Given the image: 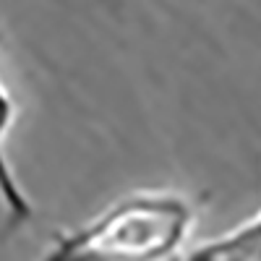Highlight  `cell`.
Instances as JSON below:
<instances>
[{"instance_id": "6da1fadb", "label": "cell", "mask_w": 261, "mask_h": 261, "mask_svg": "<svg viewBox=\"0 0 261 261\" xmlns=\"http://www.w3.org/2000/svg\"><path fill=\"white\" fill-rule=\"evenodd\" d=\"M193 220V204L178 193H134L58 232L42 261H167L180 251Z\"/></svg>"}, {"instance_id": "7a4b0ae2", "label": "cell", "mask_w": 261, "mask_h": 261, "mask_svg": "<svg viewBox=\"0 0 261 261\" xmlns=\"http://www.w3.org/2000/svg\"><path fill=\"white\" fill-rule=\"evenodd\" d=\"M186 261H261V212L235 230L191 248Z\"/></svg>"}, {"instance_id": "3957f363", "label": "cell", "mask_w": 261, "mask_h": 261, "mask_svg": "<svg viewBox=\"0 0 261 261\" xmlns=\"http://www.w3.org/2000/svg\"><path fill=\"white\" fill-rule=\"evenodd\" d=\"M3 39V34H0ZM16 118V110H13V102L11 97L6 94V89L0 86V201L6 206V217H8V230H16V227H24L32 217H34V209H32V201L29 196L24 193V188L18 186L13 170L6 160V149H3V141H6V134Z\"/></svg>"}]
</instances>
